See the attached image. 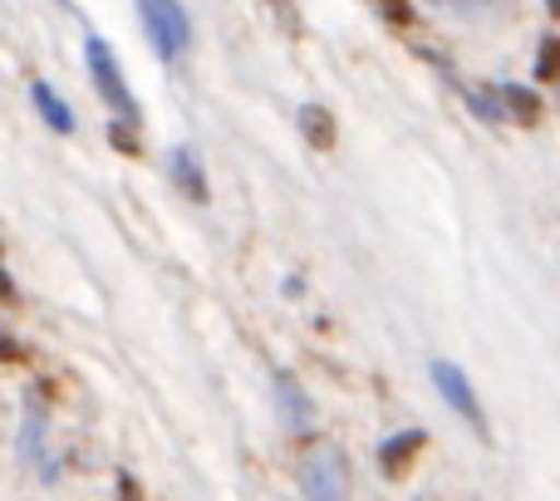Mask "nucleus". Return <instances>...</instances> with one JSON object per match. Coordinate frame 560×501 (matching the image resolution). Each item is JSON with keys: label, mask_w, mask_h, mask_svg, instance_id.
<instances>
[{"label": "nucleus", "mask_w": 560, "mask_h": 501, "mask_svg": "<svg viewBox=\"0 0 560 501\" xmlns=\"http://www.w3.org/2000/svg\"><path fill=\"white\" fill-rule=\"evenodd\" d=\"M138 20H143L148 45H153L167 65H177V59L192 49V20H187V10L177 5V0H138Z\"/></svg>", "instance_id": "obj_1"}, {"label": "nucleus", "mask_w": 560, "mask_h": 501, "mask_svg": "<svg viewBox=\"0 0 560 501\" xmlns=\"http://www.w3.org/2000/svg\"><path fill=\"white\" fill-rule=\"evenodd\" d=\"M84 65H89V79H94L98 98H104L108 108H118L124 124H138V104H133V94H128V79H124V69H118L108 39H98V35L84 39Z\"/></svg>", "instance_id": "obj_2"}, {"label": "nucleus", "mask_w": 560, "mask_h": 501, "mask_svg": "<svg viewBox=\"0 0 560 501\" xmlns=\"http://www.w3.org/2000/svg\"><path fill=\"white\" fill-rule=\"evenodd\" d=\"M300 492L305 501H349V467H345V453L335 447H315L300 467Z\"/></svg>", "instance_id": "obj_3"}, {"label": "nucleus", "mask_w": 560, "mask_h": 501, "mask_svg": "<svg viewBox=\"0 0 560 501\" xmlns=\"http://www.w3.org/2000/svg\"><path fill=\"white\" fill-rule=\"evenodd\" d=\"M433 388L443 394V404L453 408L457 418H467V423L487 438V413H482V404H477V394H472V384H467L463 369L447 364V359H438V364H433Z\"/></svg>", "instance_id": "obj_4"}, {"label": "nucleus", "mask_w": 560, "mask_h": 501, "mask_svg": "<svg viewBox=\"0 0 560 501\" xmlns=\"http://www.w3.org/2000/svg\"><path fill=\"white\" fill-rule=\"evenodd\" d=\"M167 173H173V183L183 187L187 197H192V202H207V177H202V163H197V153L187 143H173L167 148Z\"/></svg>", "instance_id": "obj_5"}, {"label": "nucleus", "mask_w": 560, "mask_h": 501, "mask_svg": "<svg viewBox=\"0 0 560 501\" xmlns=\"http://www.w3.org/2000/svg\"><path fill=\"white\" fill-rule=\"evenodd\" d=\"M20 463L45 467V482H55V463H45V408H25V423H20Z\"/></svg>", "instance_id": "obj_6"}, {"label": "nucleus", "mask_w": 560, "mask_h": 501, "mask_svg": "<svg viewBox=\"0 0 560 501\" xmlns=\"http://www.w3.org/2000/svg\"><path fill=\"white\" fill-rule=\"evenodd\" d=\"M276 404H280V418H285L290 433H305L310 428V398L285 369H276Z\"/></svg>", "instance_id": "obj_7"}, {"label": "nucleus", "mask_w": 560, "mask_h": 501, "mask_svg": "<svg viewBox=\"0 0 560 501\" xmlns=\"http://www.w3.org/2000/svg\"><path fill=\"white\" fill-rule=\"evenodd\" d=\"M423 443H428V433H423V428H404V433L384 438V447H378V467L398 477V473H404V467H408V457H413Z\"/></svg>", "instance_id": "obj_8"}, {"label": "nucleus", "mask_w": 560, "mask_h": 501, "mask_svg": "<svg viewBox=\"0 0 560 501\" xmlns=\"http://www.w3.org/2000/svg\"><path fill=\"white\" fill-rule=\"evenodd\" d=\"M30 98H35L39 118H45L55 133H74V114H69V104H65V98H59L49 84H35V89H30Z\"/></svg>", "instance_id": "obj_9"}, {"label": "nucleus", "mask_w": 560, "mask_h": 501, "mask_svg": "<svg viewBox=\"0 0 560 501\" xmlns=\"http://www.w3.org/2000/svg\"><path fill=\"white\" fill-rule=\"evenodd\" d=\"M502 108L516 118V124H536V118H541V94H532V89H522V84H506Z\"/></svg>", "instance_id": "obj_10"}, {"label": "nucleus", "mask_w": 560, "mask_h": 501, "mask_svg": "<svg viewBox=\"0 0 560 501\" xmlns=\"http://www.w3.org/2000/svg\"><path fill=\"white\" fill-rule=\"evenodd\" d=\"M300 128H305V138L315 148H329L335 143V118H329V108H319V104H305L300 108Z\"/></svg>", "instance_id": "obj_11"}, {"label": "nucleus", "mask_w": 560, "mask_h": 501, "mask_svg": "<svg viewBox=\"0 0 560 501\" xmlns=\"http://www.w3.org/2000/svg\"><path fill=\"white\" fill-rule=\"evenodd\" d=\"M467 108H472V114H477V118H487V124H497V118H502V114H506V108H502V104H497V98H492V94H487V89H467Z\"/></svg>", "instance_id": "obj_12"}, {"label": "nucleus", "mask_w": 560, "mask_h": 501, "mask_svg": "<svg viewBox=\"0 0 560 501\" xmlns=\"http://www.w3.org/2000/svg\"><path fill=\"white\" fill-rule=\"evenodd\" d=\"M536 74H541V79H556V74H560V39H551V35L541 39V55H536Z\"/></svg>", "instance_id": "obj_13"}, {"label": "nucleus", "mask_w": 560, "mask_h": 501, "mask_svg": "<svg viewBox=\"0 0 560 501\" xmlns=\"http://www.w3.org/2000/svg\"><path fill=\"white\" fill-rule=\"evenodd\" d=\"M108 138H114V148H124V153H138V143H133V124H108Z\"/></svg>", "instance_id": "obj_14"}, {"label": "nucleus", "mask_w": 560, "mask_h": 501, "mask_svg": "<svg viewBox=\"0 0 560 501\" xmlns=\"http://www.w3.org/2000/svg\"><path fill=\"white\" fill-rule=\"evenodd\" d=\"M438 5H453V0H438Z\"/></svg>", "instance_id": "obj_15"}]
</instances>
